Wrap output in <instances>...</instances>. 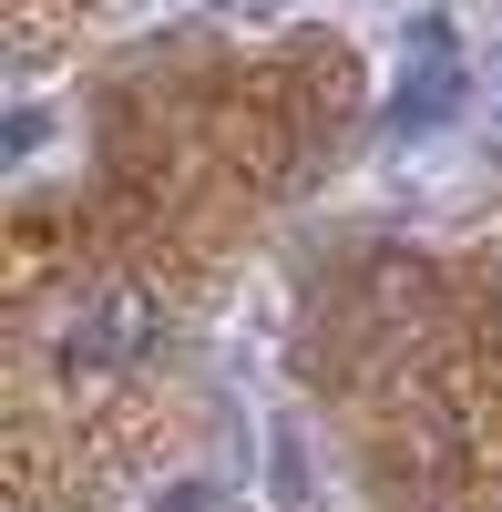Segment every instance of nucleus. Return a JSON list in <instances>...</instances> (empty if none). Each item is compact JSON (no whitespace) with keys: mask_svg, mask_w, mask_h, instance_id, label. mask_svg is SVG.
I'll return each mask as SVG.
<instances>
[{"mask_svg":"<svg viewBox=\"0 0 502 512\" xmlns=\"http://www.w3.org/2000/svg\"><path fill=\"white\" fill-rule=\"evenodd\" d=\"M52 349H62V379H82V390H113L123 369H144V359H154V297H144V287H123V277L93 287V297L62 318Z\"/></svg>","mask_w":502,"mask_h":512,"instance_id":"1","label":"nucleus"},{"mask_svg":"<svg viewBox=\"0 0 502 512\" xmlns=\"http://www.w3.org/2000/svg\"><path fill=\"white\" fill-rule=\"evenodd\" d=\"M462 41H451L441 21H410V41H400V93H390V134H431V123H451L462 113Z\"/></svg>","mask_w":502,"mask_h":512,"instance_id":"2","label":"nucleus"},{"mask_svg":"<svg viewBox=\"0 0 502 512\" xmlns=\"http://www.w3.org/2000/svg\"><path fill=\"white\" fill-rule=\"evenodd\" d=\"M154 512H216V502H195V482H175V492H154Z\"/></svg>","mask_w":502,"mask_h":512,"instance_id":"3","label":"nucleus"},{"mask_svg":"<svg viewBox=\"0 0 502 512\" xmlns=\"http://www.w3.org/2000/svg\"><path fill=\"white\" fill-rule=\"evenodd\" d=\"M226 11H246V21H267V11H287V0H226Z\"/></svg>","mask_w":502,"mask_h":512,"instance_id":"4","label":"nucleus"}]
</instances>
